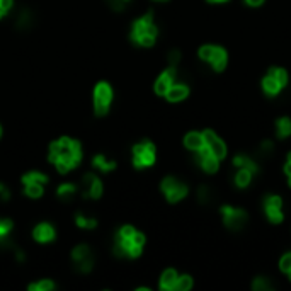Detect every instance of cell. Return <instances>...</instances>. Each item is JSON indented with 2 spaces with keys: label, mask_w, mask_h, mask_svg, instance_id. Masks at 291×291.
Returning <instances> with one entry per match:
<instances>
[{
  "label": "cell",
  "mask_w": 291,
  "mask_h": 291,
  "mask_svg": "<svg viewBox=\"0 0 291 291\" xmlns=\"http://www.w3.org/2000/svg\"><path fill=\"white\" fill-rule=\"evenodd\" d=\"M80 160H82V147L77 140L63 136L50 145V162L55 164L62 174L75 169Z\"/></svg>",
  "instance_id": "6da1fadb"
},
{
  "label": "cell",
  "mask_w": 291,
  "mask_h": 291,
  "mask_svg": "<svg viewBox=\"0 0 291 291\" xmlns=\"http://www.w3.org/2000/svg\"><path fill=\"white\" fill-rule=\"evenodd\" d=\"M143 245H145L143 233L135 230L131 225L119 228L116 237H114V254L118 257H125V259L138 257L142 254Z\"/></svg>",
  "instance_id": "7a4b0ae2"
},
{
  "label": "cell",
  "mask_w": 291,
  "mask_h": 291,
  "mask_svg": "<svg viewBox=\"0 0 291 291\" xmlns=\"http://www.w3.org/2000/svg\"><path fill=\"white\" fill-rule=\"evenodd\" d=\"M131 40L140 46H152L157 40V26L153 24V12H147L131 26Z\"/></svg>",
  "instance_id": "3957f363"
},
{
  "label": "cell",
  "mask_w": 291,
  "mask_h": 291,
  "mask_svg": "<svg viewBox=\"0 0 291 291\" xmlns=\"http://www.w3.org/2000/svg\"><path fill=\"white\" fill-rule=\"evenodd\" d=\"M113 102V89L108 82H99L94 89V111L97 116H104Z\"/></svg>",
  "instance_id": "277c9868"
},
{
  "label": "cell",
  "mask_w": 291,
  "mask_h": 291,
  "mask_svg": "<svg viewBox=\"0 0 291 291\" xmlns=\"http://www.w3.org/2000/svg\"><path fill=\"white\" fill-rule=\"evenodd\" d=\"M72 260H74V267L79 272H82V274L91 272L94 267V257H92L91 247L85 245V243L77 245L75 249L72 250Z\"/></svg>",
  "instance_id": "5b68a950"
},
{
  "label": "cell",
  "mask_w": 291,
  "mask_h": 291,
  "mask_svg": "<svg viewBox=\"0 0 291 291\" xmlns=\"http://www.w3.org/2000/svg\"><path fill=\"white\" fill-rule=\"evenodd\" d=\"M155 164V145L152 142H143L133 147V165L143 169Z\"/></svg>",
  "instance_id": "8992f818"
},
{
  "label": "cell",
  "mask_w": 291,
  "mask_h": 291,
  "mask_svg": "<svg viewBox=\"0 0 291 291\" xmlns=\"http://www.w3.org/2000/svg\"><path fill=\"white\" fill-rule=\"evenodd\" d=\"M199 57L201 60H204V62L211 63L216 72H221L226 67V58H228V55H226V51L223 48H220V46L208 45L199 50Z\"/></svg>",
  "instance_id": "52a82bcc"
},
{
  "label": "cell",
  "mask_w": 291,
  "mask_h": 291,
  "mask_svg": "<svg viewBox=\"0 0 291 291\" xmlns=\"http://www.w3.org/2000/svg\"><path fill=\"white\" fill-rule=\"evenodd\" d=\"M160 187H162V191H164L169 203H177V201H181L182 198L187 196V186L175 177H165L164 181H162Z\"/></svg>",
  "instance_id": "ba28073f"
},
{
  "label": "cell",
  "mask_w": 291,
  "mask_h": 291,
  "mask_svg": "<svg viewBox=\"0 0 291 291\" xmlns=\"http://www.w3.org/2000/svg\"><path fill=\"white\" fill-rule=\"evenodd\" d=\"M221 215H223L225 225L228 226L230 230L237 232V230H242L247 223V213L243 209L232 208V206H223L221 208Z\"/></svg>",
  "instance_id": "9c48e42d"
},
{
  "label": "cell",
  "mask_w": 291,
  "mask_h": 291,
  "mask_svg": "<svg viewBox=\"0 0 291 291\" xmlns=\"http://www.w3.org/2000/svg\"><path fill=\"white\" fill-rule=\"evenodd\" d=\"M102 191H104V187H102L101 179L97 177L96 174L87 172L84 175V179H82V194H84V198L99 199L102 196Z\"/></svg>",
  "instance_id": "30bf717a"
},
{
  "label": "cell",
  "mask_w": 291,
  "mask_h": 291,
  "mask_svg": "<svg viewBox=\"0 0 291 291\" xmlns=\"http://www.w3.org/2000/svg\"><path fill=\"white\" fill-rule=\"evenodd\" d=\"M203 138H204V147H206L213 155H216L218 158H225L226 155V147L225 143L221 142L218 136L213 133L211 130H206L203 133Z\"/></svg>",
  "instance_id": "8fae6325"
},
{
  "label": "cell",
  "mask_w": 291,
  "mask_h": 291,
  "mask_svg": "<svg viewBox=\"0 0 291 291\" xmlns=\"http://www.w3.org/2000/svg\"><path fill=\"white\" fill-rule=\"evenodd\" d=\"M196 153H198V155H196V160H198V164L204 169V172H208V174L216 172L220 158H218L216 155H213V153L209 152L206 147H203L201 150H198Z\"/></svg>",
  "instance_id": "7c38bea8"
},
{
  "label": "cell",
  "mask_w": 291,
  "mask_h": 291,
  "mask_svg": "<svg viewBox=\"0 0 291 291\" xmlns=\"http://www.w3.org/2000/svg\"><path fill=\"white\" fill-rule=\"evenodd\" d=\"M175 77H177V67L170 65L167 70L157 79L155 82V92L158 96H165V92L170 89V85L175 82Z\"/></svg>",
  "instance_id": "4fadbf2b"
},
{
  "label": "cell",
  "mask_w": 291,
  "mask_h": 291,
  "mask_svg": "<svg viewBox=\"0 0 291 291\" xmlns=\"http://www.w3.org/2000/svg\"><path fill=\"white\" fill-rule=\"evenodd\" d=\"M55 235H57V232H55V228L50 223H40V225L34 226V230H33L34 240L40 242V243L51 242L55 238Z\"/></svg>",
  "instance_id": "5bb4252c"
},
{
  "label": "cell",
  "mask_w": 291,
  "mask_h": 291,
  "mask_svg": "<svg viewBox=\"0 0 291 291\" xmlns=\"http://www.w3.org/2000/svg\"><path fill=\"white\" fill-rule=\"evenodd\" d=\"M187 96H189V87L184 84H172L169 91L165 92L167 101H170V102H179V101L186 99Z\"/></svg>",
  "instance_id": "9a60e30c"
},
{
  "label": "cell",
  "mask_w": 291,
  "mask_h": 291,
  "mask_svg": "<svg viewBox=\"0 0 291 291\" xmlns=\"http://www.w3.org/2000/svg\"><path fill=\"white\" fill-rule=\"evenodd\" d=\"M177 277H179V274L174 271V269H167L160 277V288L165 289V291H174L175 284H177Z\"/></svg>",
  "instance_id": "2e32d148"
},
{
  "label": "cell",
  "mask_w": 291,
  "mask_h": 291,
  "mask_svg": "<svg viewBox=\"0 0 291 291\" xmlns=\"http://www.w3.org/2000/svg\"><path fill=\"white\" fill-rule=\"evenodd\" d=\"M184 145H186L189 150H192V152H198V150H201L204 147L203 133H196V131H192V133L186 135V138H184Z\"/></svg>",
  "instance_id": "e0dca14e"
},
{
  "label": "cell",
  "mask_w": 291,
  "mask_h": 291,
  "mask_svg": "<svg viewBox=\"0 0 291 291\" xmlns=\"http://www.w3.org/2000/svg\"><path fill=\"white\" fill-rule=\"evenodd\" d=\"M33 23H34V17L31 14V11H28V9H23L16 17V28L21 29V31L29 29L33 26Z\"/></svg>",
  "instance_id": "ac0fdd59"
},
{
  "label": "cell",
  "mask_w": 291,
  "mask_h": 291,
  "mask_svg": "<svg viewBox=\"0 0 291 291\" xmlns=\"http://www.w3.org/2000/svg\"><path fill=\"white\" fill-rule=\"evenodd\" d=\"M233 165H237L238 169H245V170H249L250 174L259 172V165L255 164V162L252 160L250 157H247V155H237V157L233 158Z\"/></svg>",
  "instance_id": "d6986e66"
},
{
  "label": "cell",
  "mask_w": 291,
  "mask_h": 291,
  "mask_svg": "<svg viewBox=\"0 0 291 291\" xmlns=\"http://www.w3.org/2000/svg\"><path fill=\"white\" fill-rule=\"evenodd\" d=\"M92 164L96 169L102 170V172H111V170L116 169V162L114 160H109V158H106L104 155H96L92 160Z\"/></svg>",
  "instance_id": "ffe728a7"
},
{
  "label": "cell",
  "mask_w": 291,
  "mask_h": 291,
  "mask_svg": "<svg viewBox=\"0 0 291 291\" xmlns=\"http://www.w3.org/2000/svg\"><path fill=\"white\" fill-rule=\"evenodd\" d=\"M262 89H264V92H266L269 97H274V96L279 94V91L283 87H281V85L277 84L271 75H266V77H264V80H262Z\"/></svg>",
  "instance_id": "44dd1931"
},
{
  "label": "cell",
  "mask_w": 291,
  "mask_h": 291,
  "mask_svg": "<svg viewBox=\"0 0 291 291\" xmlns=\"http://www.w3.org/2000/svg\"><path fill=\"white\" fill-rule=\"evenodd\" d=\"M24 192H26V196H29V198H33V199L41 198L43 192H45V184L26 182L24 184Z\"/></svg>",
  "instance_id": "7402d4cb"
},
{
  "label": "cell",
  "mask_w": 291,
  "mask_h": 291,
  "mask_svg": "<svg viewBox=\"0 0 291 291\" xmlns=\"http://www.w3.org/2000/svg\"><path fill=\"white\" fill-rule=\"evenodd\" d=\"M276 133L279 138H288L291 135V119L289 118H281L276 121Z\"/></svg>",
  "instance_id": "603a6c76"
},
{
  "label": "cell",
  "mask_w": 291,
  "mask_h": 291,
  "mask_svg": "<svg viewBox=\"0 0 291 291\" xmlns=\"http://www.w3.org/2000/svg\"><path fill=\"white\" fill-rule=\"evenodd\" d=\"M267 213V218L271 220V223H281L283 221V213H281V206L276 204H264Z\"/></svg>",
  "instance_id": "cb8c5ba5"
},
{
  "label": "cell",
  "mask_w": 291,
  "mask_h": 291,
  "mask_svg": "<svg viewBox=\"0 0 291 291\" xmlns=\"http://www.w3.org/2000/svg\"><path fill=\"white\" fill-rule=\"evenodd\" d=\"M58 196L62 199H72L74 196L77 194V186L75 184H72V182H65V184H62V186L58 187Z\"/></svg>",
  "instance_id": "d4e9b609"
},
{
  "label": "cell",
  "mask_w": 291,
  "mask_h": 291,
  "mask_svg": "<svg viewBox=\"0 0 291 291\" xmlns=\"http://www.w3.org/2000/svg\"><path fill=\"white\" fill-rule=\"evenodd\" d=\"M267 75H271L272 79H274L276 82L281 85V87H284V85L288 84V74H286V70H283V68H279V67L269 68V74Z\"/></svg>",
  "instance_id": "484cf974"
},
{
  "label": "cell",
  "mask_w": 291,
  "mask_h": 291,
  "mask_svg": "<svg viewBox=\"0 0 291 291\" xmlns=\"http://www.w3.org/2000/svg\"><path fill=\"white\" fill-rule=\"evenodd\" d=\"M55 288H57V284L51 279H41V281H36V283H31L28 286L29 291H51Z\"/></svg>",
  "instance_id": "4316f807"
},
{
  "label": "cell",
  "mask_w": 291,
  "mask_h": 291,
  "mask_svg": "<svg viewBox=\"0 0 291 291\" xmlns=\"http://www.w3.org/2000/svg\"><path fill=\"white\" fill-rule=\"evenodd\" d=\"M75 223L77 226H80V228H85V230H91V228H96L97 221L94 220V218H87L82 213H77L75 215Z\"/></svg>",
  "instance_id": "83f0119b"
},
{
  "label": "cell",
  "mask_w": 291,
  "mask_h": 291,
  "mask_svg": "<svg viewBox=\"0 0 291 291\" xmlns=\"http://www.w3.org/2000/svg\"><path fill=\"white\" fill-rule=\"evenodd\" d=\"M250 179H252V174L249 172V170L240 169L237 174H235V186L237 187H247L250 184Z\"/></svg>",
  "instance_id": "f1b7e54d"
},
{
  "label": "cell",
  "mask_w": 291,
  "mask_h": 291,
  "mask_svg": "<svg viewBox=\"0 0 291 291\" xmlns=\"http://www.w3.org/2000/svg\"><path fill=\"white\" fill-rule=\"evenodd\" d=\"M26 182H36V184H46L48 182V175L41 172H28L23 175V184Z\"/></svg>",
  "instance_id": "f546056e"
},
{
  "label": "cell",
  "mask_w": 291,
  "mask_h": 291,
  "mask_svg": "<svg viewBox=\"0 0 291 291\" xmlns=\"http://www.w3.org/2000/svg\"><path fill=\"white\" fill-rule=\"evenodd\" d=\"M12 226H14V223H12L11 220H7V218H0V238H2V240H6V238L9 237V233L12 232Z\"/></svg>",
  "instance_id": "4dcf8cb0"
},
{
  "label": "cell",
  "mask_w": 291,
  "mask_h": 291,
  "mask_svg": "<svg viewBox=\"0 0 291 291\" xmlns=\"http://www.w3.org/2000/svg\"><path fill=\"white\" fill-rule=\"evenodd\" d=\"M192 288V277L191 276H179L175 289L177 291H189Z\"/></svg>",
  "instance_id": "1f68e13d"
},
{
  "label": "cell",
  "mask_w": 291,
  "mask_h": 291,
  "mask_svg": "<svg viewBox=\"0 0 291 291\" xmlns=\"http://www.w3.org/2000/svg\"><path fill=\"white\" fill-rule=\"evenodd\" d=\"M252 289L255 291H266V289H272V284L269 283L267 277H255V281L252 283Z\"/></svg>",
  "instance_id": "d6a6232c"
},
{
  "label": "cell",
  "mask_w": 291,
  "mask_h": 291,
  "mask_svg": "<svg viewBox=\"0 0 291 291\" xmlns=\"http://www.w3.org/2000/svg\"><path fill=\"white\" fill-rule=\"evenodd\" d=\"M211 189H209L208 186H201L198 189V201L201 204H208L209 201H211Z\"/></svg>",
  "instance_id": "836d02e7"
},
{
  "label": "cell",
  "mask_w": 291,
  "mask_h": 291,
  "mask_svg": "<svg viewBox=\"0 0 291 291\" xmlns=\"http://www.w3.org/2000/svg\"><path fill=\"white\" fill-rule=\"evenodd\" d=\"M272 150H274V145H272V142H269V140H266V142H262V145H260L259 148V155H271Z\"/></svg>",
  "instance_id": "e575fe53"
},
{
  "label": "cell",
  "mask_w": 291,
  "mask_h": 291,
  "mask_svg": "<svg viewBox=\"0 0 291 291\" xmlns=\"http://www.w3.org/2000/svg\"><path fill=\"white\" fill-rule=\"evenodd\" d=\"M12 6H14L12 0H0V19H2V17L6 16L9 11H11Z\"/></svg>",
  "instance_id": "d590c367"
},
{
  "label": "cell",
  "mask_w": 291,
  "mask_h": 291,
  "mask_svg": "<svg viewBox=\"0 0 291 291\" xmlns=\"http://www.w3.org/2000/svg\"><path fill=\"white\" fill-rule=\"evenodd\" d=\"M128 2H130V0H108L109 7L113 9V11H123Z\"/></svg>",
  "instance_id": "8d00e7d4"
},
{
  "label": "cell",
  "mask_w": 291,
  "mask_h": 291,
  "mask_svg": "<svg viewBox=\"0 0 291 291\" xmlns=\"http://www.w3.org/2000/svg\"><path fill=\"white\" fill-rule=\"evenodd\" d=\"M179 60H181V51H177V50H172V51H170V53H169V63H170V65L177 67Z\"/></svg>",
  "instance_id": "74e56055"
},
{
  "label": "cell",
  "mask_w": 291,
  "mask_h": 291,
  "mask_svg": "<svg viewBox=\"0 0 291 291\" xmlns=\"http://www.w3.org/2000/svg\"><path fill=\"white\" fill-rule=\"evenodd\" d=\"M281 269H283L284 272H289L291 271V254H286L283 259H281Z\"/></svg>",
  "instance_id": "f35d334b"
},
{
  "label": "cell",
  "mask_w": 291,
  "mask_h": 291,
  "mask_svg": "<svg viewBox=\"0 0 291 291\" xmlns=\"http://www.w3.org/2000/svg\"><path fill=\"white\" fill-rule=\"evenodd\" d=\"M0 199H2V201L11 199V191H9V187L4 186L2 182H0Z\"/></svg>",
  "instance_id": "ab89813d"
},
{
  "label": "cell",
  "mask_w": 291,
  "mask_h": 291,
  "mask_svg": "<svg viewBox=\"0 0 291 291\" xmlns=\"http://www.w3.org/2000/svg\"><path fill=\"white\" fill-rule=\"evenodd\" d=\"M249 6H260V4L264 2V0H245Z\"/></svg>",
  "instance_id": "60d3db41"
},
{
  "label": "cell",
  "mask_w": 291,
  "mask_h": 291,
  "mask_svg": "<svg viewBox=\"0 0 291 291\" xmlns=\"http://www.w3.org/2000/svg\"><path fill=\"white\" fill-rule=\"evenodd\" d=\"M284 172L288 174V175H291V162L288 160V164H286V167H284Z\"/></svg>",
  "instance_id": "b9f144b4"
},
{
  "label": "cell",
  "mask_w": 291,
  "mask_h": 291,
  "mask_svg": "<svg viewBox=\"0 0 291 291\" xmlns=\"http://www.w3.org/2000/svg\"><path fill=\"white\" fill-rule=\"evenodd\" d=\"M208 2H225V0H208Z\"/></svg>",
  "instance_id": "7bdbcfd3"
},
{
  "label": "cell",
  "mask_w": 291,
  "mask_h": 291,
  "mask_svg": "<svg viewBox=\"0 0 291 291\" xmlns=\"http://www.w3.org/2000/svg\"><path fill=\"white\" fill-rule=\"evenodd\" d=\"M288 160L291 162V153H289V155H288Z\"/></svg>",
  "instance_id": "ee69618b"
},
{
  "label": "cell",
  "mask_w": 291,
  "mask_h": 291,
  "mask_svg": "<svg viewBox=\"0 0 291 291\" xmlns=\"http://www.w3.org/2000/svg\"><path fill=\"white\" fill-rule=\"evenodd\" d=\"M157 2H167V0H157Z\"/></svg>",
  "instance_id": "f6af8a7d"
},
{
  "label": "cell",
  "mask_w": 291,
  "mask_h": 291,
  "mask_svg": "<svg viewBox=\"0 0 291 291\" xmlns=\"http://www.w3.org/2000/svg\"><path fill=\"white\" fill-rule=\"evenodd\" d=\"M0 136H2V126H0Z\"/></svg>",
  "instance_id": "bcb514c9"
},
{
  "label": "cell",
  "mask_w": 291,
  "mask_h": 291,
  "mask_svg": "<svg viewBox=\"0 0 291 291\" xmlns=\"http://www.w3.org/2000/svg\"><path fill=\"white\" fill-rule=\"evenodd\" d=\"M288 274H289V279H291V271H289V272H288Z\"/></svg>",
  "instance_id": "7dc6e473"
},
{
  "label": "cell",
  "mask_w": 291,
  "mask_h": 291,
  "mask_svg": "<svg viewBox=\"0 0 291 291\" xmlns=\"http://www.w3.org/2000/svg\"><path fill=\"white\" fill-rule=\"evenodd\" d=\"M289 186H291V175H289Z\"/></svg>",
  "instance_id": "c3c4849f"
}]
</instances>
